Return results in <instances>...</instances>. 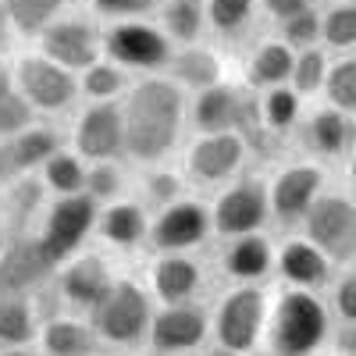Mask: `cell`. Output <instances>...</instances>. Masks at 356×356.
I'll list each match as a JSON object with an SVG mask.
<instances>
[{
    "label": "cell",
    "mask_w": 356,
    "mask_h": 356,
    "mask_svg": "<svg viewBox=\"0 0 356 356\" xmlns=\"http://www.w3.org/2000/svg\"><path fill=\"white\" fill-rule=\"evenodd\" d=\"M275 267V250L264 235L250 232V235H239L228 250H225V271L239 282H253V278H264L267 271Z\"/></svg>",
    "instance_id": "603a6c76"
},
{
    "label": "cell",
    "mask_w": 356,
    "mask_h": 356,
    "mask_svg": "<svg viewBox=\"0 0 356 356\" xmlns=\"http://www.w3.org/2000/svg\"><path fill=\"white\" fill-rule=\"evenodd\" d=\"M15 79H18V93L40 111H61L79 93V82H75L72 68L50 61L47 54L22 57L15 68Z\"/></svg>",
    "instance_id": "9c48e42d"
},
{
    "label": "cell",
    "mask_w": 356,
    "mask_h": 356,
    "mask_svg": "<svg viewBox=\"0 0 356 356\" xmlns=\"http://www.w3.org/2000/svg\"><path fill=\"white\" fill-rule=\"evenodd\" d=\"M328 54L321 47H307V50H296V68H292V89L300 97H314L317 89H324L328 82Z\"/></svg>",
    "instance_id": "d6a6232c"
},
{
    "label": "cell",
    "mask_w": 356,
    "mask_h": 356,
    "mask_svg": "<svg viewBox=\"0 0 356 356\" xmlns=\"http://www.w3.org/2000/svg\"><path fill=\"white\" fill-rule=\"evenodd\" d=\"M267 211H271V193L250 178V182H239L218 196L214 228L228 235V239H239V235H250L267 221Z\"/></svg>",
    "instance_id": "7c38bea8"
},
{
    "label": "cell",
    "mask_w": 356,
    "mask_h": 356,
    "mask_svg": "<svg viewBox=\"0 0 356 356\" xmlns=\"http://www.w3.org/2000/svg\"><path fill=\"white\" fill-rule=\"evenodd\" d=\"M50 257L43 253L40 239L15 243L11 250L0 253V292L8 296H25L33 285H40L50 275Z\"/></svg>",
    "instance_id": "e0dca14e"
},
{
    "label": "cell",
    "mask_w": 356,
    "mask_h": 356,
    "mask_svg": "<svg viewBox=\"0 0 356 356\" xmlns=\"http://www.w3.org/2000/svg\"><path fill=\"white\" fill-rule=\"evenodd\" d=\"M182 86L175 79H143L125 100V150L136 161H161L182 129Z\"/></svg>",
    "instance_id": "6da1fadb"
},
{
    "label": "cell",
    "mask_w": 356,
    "mask_h": 356,
    "mask_svg": "<svg viewBox=\"0 0 356 356\" xmlns=\"http://www.w3.org/2000/svg\"><path fill=\"white\" fill-rule=\"evenodd\" d=\"M0 356H29V353H25L22 346H8V349H4V353H0Z\"/></svg>",
    "instance_id": "7dc6e473"
},
{
    "label": "cell",
    "mask_w": 356,
    "mask_h": 356,
    "mask_svg": "<svg viewBox=\"0 0 356 356\" xmlns=\"http://www.w3.org/2000/svg\"><path fill=\"white\" fill-rule=\"evenodd\" d=\"M307 139H310V146L317 154H324V157H339L346 146H349V139H353V125H349V118H346V111H339V107H324V111H317L310 122H307Z\"/></svg>",
    "instance_id": "4316f807"
},
{
    "label": "cell",
    "mask_w": 356,
    "mask_h": 356,
    "mask_svg": "<svg viewBox=\"0 0 356 356\" xmlns=\"http://www.w3.org/2000/svg\"><path fill=\"white\" fill-rule=\"evenodd\" d=\"M211 225H214V214H207L203 203L175 200V203L161 207L157 221L150 225V243L161 253H178V250H189V246L203 243Z\"/></svg>",
    "instance_id": "8fae6325"
},
{
    "label": "cell",
    "mask_w": 356,
    "mask_h": 356,
    "mask_svg": "<svg viewBox=\"0 0 356 356\" xmlns=\"http://www.w3.org/2000/svg\"><path fill=\"white\" fill-rule=\"evenodd\" d=\"M68 0H0V15L22 36H40L43 29L61 18Z\"/></svg>",
    "instance_id": "484cf974"
},
{
    "label": "cell",
    "mask_w": 356,
    "mask_h": 356,
    "mask_svg": "<svg viewBox=\"0 0 356 356\" xmlns=\"http://www.w3.org/2000/svg\"><path fill=\"white\" fill-rule=\"evenodd\" d=\"M93 310H97V332L107 342H114V346L139 342L146 332H150V324H154L150 303H146V292L136 282H129V278L114 282L111 292L104 296Z\"/></svg>",
    "instance_id": "5b68a950"
},
{
    "label": "cell",
    "mask_w": 356,
    "mask_h": 356,
    "mask_svg": "<svg viewBox=\"0 0 356 356\" xmlns=\"http://www.w3.org/2000/svg\"><path fill=\"white\" fill-rule=\"evenodd\" d=\"M86 193L97 196V200H111L122 193V171L107 161H97L93 168L86 171Z\"/></svg>",
    "instance_id": "ab89813d"
},
{
    "label": "cell",
    "mask_w": 356,
    "mask_h": 356,
    "mask_svg": "<svg viewBox=\"0 0 356 356\" xmlns=\"http://www.w3.org/2000/svg\"><path fill=\"white\" fill-rule=\"evenodd\" d=\"M335 314L349 324V328H356V264L349 267V271L342 275V282L335 285Z\"/></svg>",
    "instance_id": "b9f144b4"
},
{
    "label": "cell",
    "mask_w": 356,
    "mask_h": 356,
    "mask_svg": "<svg viewBox=\"0 0 356 356\" xmlns=\"http://www.w3.org/2000/svg\"><path fill=\"white\" fill-rule=\"evenodd\" d=\"M292 68H296V50L285 40H264L246 65V82L260 89L285 86L292 82Z\"/></svg>",
    "instance_id": "7402d4cb"
},
{
    "label": "cell",
    "mask_w": 356,
    "mask_h": 356,
    "mask_svg": "<svg viewBox=\"0 0 356 356\" xmlns=\"http://www.w3.org/2000/svg\"><path fill=\"white\" fill-rule=\"evenodd\" d=\"M111 271L100 257H79L61 271V292L75 307H97L111 292Z\"/></svg>",
    "instance_id": "d6986e66"
},
{
    "label": "cell",
    "mask_w": 356,
    "mask_h": 356,
    "mask_svg": "<svg viewBox=\"0 0 356 356\" xmlns=\"http://www.w3.org/2000/svg\"><path fill=\"white\" fill-rule=\"evenodd\" d=\"M79 157H82V154L57 150V154L43 164V178H47V186H50L57 196L86 193V164H82Z\"/></svg>",
    "instance_id": "1f68e13d"
},
{
    "label": "cell",
    "mask_w": 356,
    "mask_h": 356,
    "mask_svg": "<svg viewBox=\"0 0 356 356\" xmlns=\"http://www.w3.org/2000/svg\"><path fill=\"white\" fill-rule=\"evenodd\" d=\"M207 22V0H164L161 8V29L171 36V43L189 47L200 43Z\"/></svg>",
    "instance_id": "d4e9b609"
},
{
    "label": "cell",
    "mask_w": 356,
    "mask_h": 356,
    "mask_svg": "<svg viewBox=\"0 0 356 356\" xmlns=\"http://www.w3.org/2000/svg\"><path fill=\"white\" fill-rule=\"evenodd\" d=\"M324 189V171L317 164H292L285 168L275 182H271V214L285 225L303 221L307 211L314 207V200Z\"/></svg>",
    "instance_id": "9a60e30c"
},
{
    "label": "cell",
    "mask_w": 356,
    "mask_h": 356,
    "mask_svg": "<svg viewBox=\"0 0 356 356\" xmlns=\"http://www.w3.org/2000/svg\"><path fill=\"white\" fill-rule=\"evenodd\" d=\"M257 4L271 15L275 22H285V18H292V15L314 8V0H257Z\"/></svg>",
    "instance_id": "ee69618b"
},
{
    "label": "cell",
    "mask_w": 356,
    "mask_h": 356,
    "mask_svg": "<svg viewBox=\"0 0 356 356\" xmlns=\"http://www.w3.org/2000/svg\"><path fill=\"white\" fill-rule=\"evenodd\" d=\"M207 335V314L189 303H168L154 324H150V342L157 353H189Z\"/></svg>",
    "instance_id": "2e32d148"
},
{
    "label": "cell",
    "mask_w": 356,
    "mask_h": 356,
    "mask_svg": "<svg viewBox=\"0 0 356 356\" xmlns=\"http://www.w3.org/2000/svg\"><path fill=\"white\" fill-rule=\"evenodd\" d=\"M97 196H89V193H68L61 196L54 207H50V214H47V225H43V235H40V246L43 253L50 257V264H65L75 246L89 235V228L97 225Z\"/></svg>",
    "instance_id": "8992f818"
},
{
    "label": "cell",
    "mask_w": 356,
    "mask_h": 356,
    "mask_svg": "<svg viewBox=\"0 0 356 356\" xmlns=\"http://www.w3.org/2000/svg\"><path fill=\"white\" fill-rule=\"evenodd\" d=\"M36 335V317L25 296H8L0 292V342L4 346H25Z\"/></svg>",
    "instance_id": "f546056e"
},
{
    "label": "cell",
    "mask_w": 356,
    "mask_h": 356,
    "mask_svg": "<svg viewBox=\"0 0 356 356\" xmlns=\"http://www.w3.org/2000/svg\"><path fill=\"white\" fill-rule=\"evenodd\" d=\"M253 8H257V0H207V22H211L214 33L235 36L250 25Z\"/></svg>",
    "instance_id": "e575fe53"
},
{
    "label": "cell",
    "mask_w": 356,
    "mask_h": 356,
    "mask_svg": "<svg viewBox=\"0 0 356 356\" xmlns=\"http://www.w3.org/2000/svg\"><path fill=\"white\" fill-rule=\"evenodd\" d=\"M11 93H18V79H15V72L0 68V100L11 97Z\"/></svg>",
    "instance_id": "bcb514c9"
},
{
    "label": "cell",
    "mask_w": 356,
    "mask_h": 356,
    "mask_svg": "<svg viewBox=\"0 0 356 356\" xmlns=\"http://www.w3.org/2000/svg\"><path fill=\"white\" fill-rule=\"evenodd\" d=\"M346 356H356V342H346Z\"/></svg>",
    "instance_id": "f907efd6"
},
{
    "label": "cell",
    "mask_w": 356,
    "mask_h": 356,
    "mask_svg": "<svg viewBox=\"0 0 356 356\" xmlns=\"http://www.w3.org/2000/svg\"><path fill=\"white\" fill-rule=\"evenodd\" d=\"M171 79L186 89H211L221 82V61L214 50H207L200 43H189V47H178L171 54V65H168Z\"/></svg>",
    "instance_id": "44dd1931"
},
{
    "label": "cell",
    "mask_w": 356,
    "mask_h": 356,
    "mask_svg": "<svg viewBox=\"0 0 356 356\" xmlns=\"http://www.w3.org/2000/svg\"><path fill=\"white\" fill-rule=\"evenodd\" d=\"M104 50L111 61L122 68H139V72H157L171 65V36L161 25L146 18H122L111 22L104 33Z\"/></svg>",
    "instance_id": "3957f363"
},
{
    "label": "cell",
    "mask_w": 356,
    "mask_h": 356,
    "mask_svg": "<svg viewBox=\"0 0 356 356\" xmlns=\"http://www.w3.org/2000/svg\"><path fill=\"white\" fill-rule=\"evenodd\" d=\"M40 342H43L47 356H89L93 346H97L93 332H89L86 324H79V321H68V317L50 321L43 328V335H40Z\"/></svg>",
    "instance_id": "83f0119b"
},
{
    "label": "cell",
    "mask_w": 356,
    "mask_h": 356,
    "mask_svg": "<svg viewBox=\"0 0 356 356\" xmlns=\"http://www.w3.org/2000/svg\"><path fill=\"white\" fill-rule=\"evenodd\" d=\"M89 11L107 22H122V18H146L157 11V0H89Z\"/></svg>",
    "instance_id": "f35d334b"
},
{
    "label": "cell",
    "mask_w": 356,
    "mask_h": 356,
    "mask_svg": "<svg viewBox=\"0 0 356 356\" xmlns=\"http://www.w3.org/2000/svg\"><path fill=\"white\" fill-rule=\"evenodd\" d=\"M36 40H40V54H47L50 61L72 72H86L104 54V33L86 18H54Z\"/></svg>",
    "instance_id": "ba28073f"
},
{
    "label": "cell",
    "mask_w": 356,
    "mask_h": 356,
    "mask_svg": "<svg viewBox=\"0 0 356 356\" xmlns=\"http://www.w3.org/2000/svg\"><path fill=\"white\" fill-rule=\"evenodd\" d=\"M246 136L239 132H203L189 150V175L196 182H225L243 168Z\"/></svg>",
    "instance_id": "5bb4252c"
},
{
    "label": "cell",
    "mask_w": 356,
    "mask_h": 356,
    "mask_svg": "<svg viewBox=\"0 0 356 356\" xmlns=\"http://www.w3.org/2000/svg\"><path fill=\"white\" fill-rule=\"evenodd\" d=\"M307 239L317 243L335 264L356 260V203L339 193H321L307 211Z\"/></svg>",
    "instance_id": "277c9868"
},
{
    "label": "cell",
    "mask_w": 356,
    "mask_h": 356,
    "mask_svg": "<svg viewBox=\"0 0 356 356\" xmlns=\"http://www.w3.org/2000/svg\"><path fill=\"white\" fill-rule=\"evenodd\" d=\"M324 47L353 50L356 47V0H339L324 11Z\"/></svg>",
    "instance_id": "836d02e7"
},
{
    "label": "cell",
    "mask_w": 356,
    "mask_h": 356,
    "mask_svg": "<svg viewBox=\"0 0 356 356\" xmlns=\"http://www.w3.org/2000/svg\"><path fill=\"white\" fill-rule=\"evenodd\" d=\"M29 122H33V104L22 93L0 100V136H18L22 129H29Z\"/></svg>",
    "instance_id": "60d3db41"
},
{
    "label": "cell",
    "mask_w": 356,
    "mask_h": 356,
    "mask_svg": "<svg viewBox=\"0 0 356 356\" xmlns=\"http://www.w3.org/2000/svg\"><path fill=\"white\" fill-rule=\"evenodd\" d=\"M125 89V68L118 61H97L82 72V93L89 100H114Z\"/></svg>",
    "instance_id": "d590c367"
},
{
    "label": "cell",
    "mask_w": 356,
    "mask_h": 356,
    "mask_svg": "<svg viewBox=\"0 0 356 356\" xmlns=\"http://www.w3.org/2000/svg\"><path fill=\"white\" fill-rule=\"evenodd\" d=\"M324 97H328L332 107L356 114V57H342V61L332 65L328 82H324Z\"/></svg>",
    "instance_id": "8d00e7d4"
},
{
    "label": "cell",
    "mask_w": 356,
    "mask_h": 356,
    "mask_svg": "<svg viewBox=\"0 0 356 356\" xmlns=\"http://www.w3.org/2000/svg\"><path fill=\"white\" fill-rule=\"evenodd\" d=\"M75 150L86 161H111L125 150V111L111 100L93 104L75 125Z\"/></svg>",
    "instance_id": "4fadbf2b"
},
{
    "label": "cell",
    "mask_w": 356,
    "mask_h": 356,
    "mask_svg": "<svg viewBox=\"0 0 356 356\" xmlns=\"http://www.w3.org/2000/svg\"><path fill=\"white\" fill-rule=\"evenodd\" d=\"M97 228L107 243L132 250L143 243V235H150V225H146V214L139 203H111L107 211L97 218Z\"/></svg>",
    "instance_id": "cb8c5ba5"
},
{
    "label": "cell",
    "mask_w": 356,
    "mask_h": 356,
    "mask_svg": "<svg viewBox=\"0 0 356 356\" xmlns=\"http://www.w3.org/2000/svg\"><path fill=\"white\" fill-rule=\"evenodd\" d=\"M264 332H267V300H264V292L250 289V285L228 292L225 303L218 307V317H214L218 346L243 356L260 342Z\"/></svg>",
    "instance_id": "52a82bcc"
},
{
    "label": "cell",
    "mask_w": 356,
    "mask_h": 356,
    "mask_svg": "<svg viewBox=\"0 0 356 356\" xmlns=\"http://www.w3.org/2000/svg\"><path fill=\"white\" fill-rule=\"evenodd\" d=\"M8 146H11V157H15L18 171H33V168L47 164L57 150H61V143H57V132L40 129V125L22 129L18 136L8 139Z\"/></svg>",
    "instance_id": "f1b7e54d"
},
{
    "label": "cell",
    "mask_w": 356,
    "mask_h": 356,
    "mask_svg": "<svg viewBox=\"0 0 356 356\" xmlns=\"http://www.w3.org/2000/svg\"><path fill=\"white\" fill-rule=\"evenodd\" d=\"M0 253H4V239H0Z\"/></svg>",
    "instance_id": "816d5d0a"
},
{
    "label": "cell",
    "mask_w": 356,
    "mask_h": 356,
    "mask_svg": "<svg viewBox=\"0 0 356 356\" xmlns=\"http://www.w3.org/2000/svg\"><path fill=\"white\" fill-rule=\"evenodd\" d=\"M282 25V40L292 47V50H307V47H317L324 43V15L317 8H307L300 15H292Z\"/></svg>",
    "instance_id": "74e56055"
},
{
    "label": "cell",
    "mask_w": 356,
    "mask_h": 356,
    "mask_svg": "<svg viewBox=\"0 0 356 356\" xmlns=\"http://www.w3.org/2000/svg\"><path fill=\"white\" fill-rule=\"evenodd\" d=\"M278 271L296 289H321L328 282L332 257L310 239H289L278 253Z\"/></svg>",
    "instance_id": "ac0fdd59"
},
{
    "label": "cell",
    "mask_w": 356,
    "mask_h": 356,
    "mask_svg": "<svg viewBox=\"0 0 356 356\" xmlns=\"http://www.w3.org/2000/svg\"><path fill=\"white\" fill-rule=\"evenodd\" d=\"M349 178H353V186H356V154H353V161H349Z\"/></svg>",
    "instance_id": "c3c4849f"
},
{
    "label": "cell",
    "mask_w": 356,
    "mask_h": 356,
    "mask_svg": "<svg viewBox=\"0 0 356 356\" xmlns=\"http://www.w3.org/2000/svg\"><path fill=\"white\" fill-rule=\"evenodd\" d=\"M15 175H18V164H15V157H11V146L0 143V186H8Z\"/></svg>",
    "instance_id": "f6af8a7d"
},
{
    "label": "cell",
    "mask_w": 356,
    "mask_h": 356,
    "mask_svg": "<svg viewBox=\"0 0 356 356\" xmlns=\"http://www.w3.org/2000/svg\"><path fill=\"white\" fill-rule=\"evenodd\" d=\"M328 310L310 289H289L267 314V349L275 356H310L328 339Z\"/></svg>",
    "instance_id": "7a4b0ae2"
},
{
    "label": "cell",
    "mask_w": 356,
    "mask_h": 356,
    "mask_svg": "<svg viewBox=\"0 0 356 356\" xmlns=\"http://www.w3.org/2000/svg\"><path fill=\"white\" fill-rule=\"evenodd\" d=\"M300 93L289 86H271L260 100V118H264V129L271 132H285L300 122Z\"/></svg>",
    "instance_id": "4dcf8cb0"
},
{
    "label": "cell",
    "mask_w": 356,
    "mask_h": 356,
    "mask_svg": "<svg viewBox=\"0 0 356 356\" xmlns=\"http://www.w3.org/2000/svg\"><path fill=\"white\" fill-rule=\"evenodd\" d=\"M193 122L200 132H243L260 122V104L253 107V100H246L239 89L218 82L196 93Z\"/></svg>",
    "instance_id": "30bf717a"
},
{
    "label": "cell",
    "mask_w": 356,
    "mask_h": 356,
    "mask_svg": "<svg viewBox=\"0 0 356 356\" xmlns=\"http://www.w3.org/2000/svg\"><path fill=\"white\" fill-rule=\"evenodd\" d=\"M154 292L164 303H189L193 292L200 289V267L182 257V253H168L154 264Z\"/></svg>",
    "instance_id": "ffe728a7"
},
{
    "label": "cell",
    "mask_w": 356,
    "mask_h": 356,
    "mask_svg": "<svg viewBox=\"0 0 356 356\" xmlns=\"http://www.w3.org/2000/svg\"><path fill=\"white\" fill-rule=\"evenodd\" d=\"M150 196L157 200V203H175V196H178V189H182V182H178V175H171V171H164V175H154L150 182Z\"/></svg>",
    "instance_id": "7bdbcfd3"
},
{
    "label": "cell",
    "mask_w": 356,
    "mask_h": 356,
    "mask_svg": "<svg viewBox=\"0 0 356 356\" xmlns=\"http://www.w3.org/2000/svg\"><path fill=\"white\" fill-rule=\"evenodd\" d=\"M211 356H239V353H232V349H218V353H211Z\"/></svg>",
    "instance_id": "681fc988"
}]
</instances>
